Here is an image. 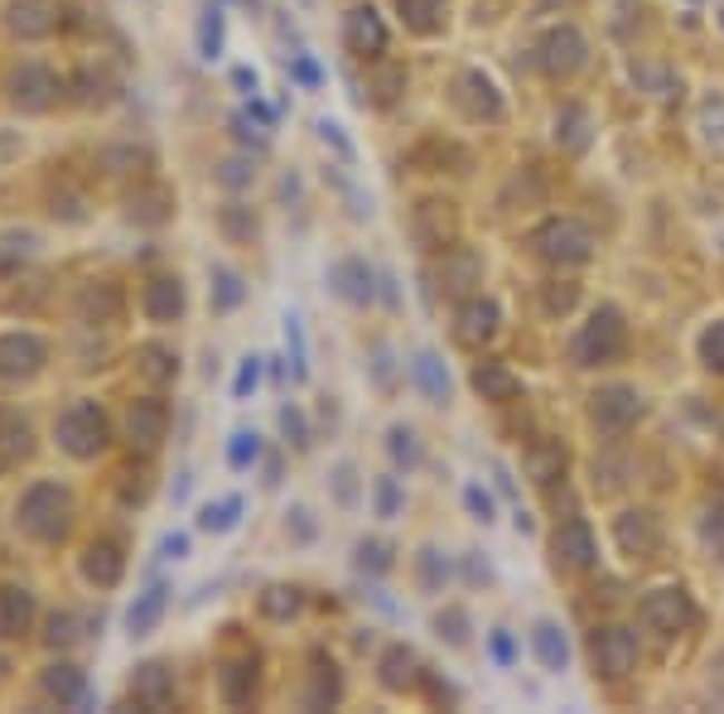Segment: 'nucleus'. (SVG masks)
<instances>
[{
	"label": "nucleus",
	"instance_id": "nucleus-1",
	"mask_svg": "<svg viewBox=\"0 0 724 714\" xmlns=\"http://www.w3.org/2000/svg\"><path fill=\"white\" fill-rule=\"evenodd\" d=\"M628 353V319L614 304H599L585 324H579L575 343H570V358L579 368H608V362H618Z\"/></svg>",
	"mask_w": 724,
	"mask_h": 714
},
{
	"label": "nucleus",
	"instance_id": "nucleus-2",
	"mask_svg": "<svg viewBox=\"0 0 724 714\" xmlns=\"http://www.w3.org/2000/svg\"><path fill=\"white\" fill-rule=\"evenodd\" d=\"M531 252L550 261V266H585L594 256V232L575 223V217H550V223L531 232Z\"/></svg>",
	"mask_w": 724,
	"mask_h": 714
},
{
	"label": "nucleus",
	"instance_id": "nucleus-3",
	"mask_svg": "<svg viewBox=\"0 0 724 714\" xmlns=\"http://www.w3.org/2000/svg\"><path fill=\"white\" fill-rule=\"evenodd\" d=\"M637 618H643L652 633L676 637V633H686L691 623H695V604H691V594L681 589V585H662V589L643 594V604H637Z\"/></svg>",
	"mask_w": 724,
	"mask_h": 714
},
{
	"label": "nucleus",
	"instance_id": "nucleus-4",
	"mask_svg": "<svg viewBox=\"0 0 724 714\" xmlns=\"http://www.w3.org/2000/svg\"><path fill=\"white\" fill-rule=\"evenodd\" d=\"M585 58H589V43L575 25L546 29L541 43H536V68H541L546 78H570V72L585 68Z\"/></svg>",
	"mask_w": 724,
	"mask_h": 714
},
{
	"label": "nucleus",
	"instance_id": "nucleus-5",
	"mask_svg": "<svg viewBox=\"0 0 724 714\" xmlns=\"http://www.w3.org/2000/svg\"><path fill=\"white\" fill-rule=\"evenodd\" d=\"M643 397H637V387H623V382H614V387H599L589 397V420L599 426L604 434H623V430H633L637 420H643Z\"/></svg>",
	"mask_w": 724,
	"mask_h": 714
},
{
	"label": "nucleus",
	"instance_id": "nucleus-6",
	"mask_svg": "<svg viewBox=\"0 0 724 714\" xmlns=\"http://www.w3.org/2000/svg\"><path fill=\"white\" fill-rule=\"evenodd\" d=\"M411 237L425 252H449L459 242V208L449 198H420L411 213Z\"/></svg>",
	"mask_w": 724,
	"mask_h": 714
},
{
	"label": "nucleus",
	"instance_id": "nucleus-7",
	"mask_svg": "<svg viewBox=\"0 0 724 714\" xmlns=\"http://www.w3.org/2000/svg\"><path fill=\"white\" fill-rule=\"evenodd\" d=\"M454 107L469 116V121H502V92H498V82L488 78V72H478V68H463L459 78H454Z\"/></svg>",
	"mask_w": 724,
	"mask_h": 714
},
{
	"label": "nucleus",
	"instance_id": "nucleus-8",
	"mask_svg": "<svg viewBox=\"0 0 724 714\" xmlns=\"http://www.w3.org/2000/svg\"><path fill=\"white\" fill-rule=\"evenodd\" d=\"M550 560H556V570H565V575L594 570V560H599V546H594L589 521L570 517L565 527H556V536H550Z\"/></svg>",
	"mask_w": 724,
	"mask_h": 714
},
{
	"label": "nucleus",
	"instance_id": "nucleus-9",
	"mask_svg": "<svg viewBox=\"0 0 724 714\" xmlns=\"http://www.w3.org/2000/svg\"><path fill=\"white\" fill-rule=\"evenodd\" d=\"M589 647H594V672L604 681H623L637 672V633L633 628H599Z\"/></svg>",
	"mask_w": 724,
	"mask_h": 714
},
{
	"label": "nucleus",
	"instance_id": "nucleus-10",
	"mask_svg": "<svg viewBox=\"0 0 724 714\" xmlns=\"http://www.w3.org/2000/svg\"><path fill=\"white\" fill-rule=\"evenodd\" d=\"M614 541H618L623 556L647 560V556H657L662 550V521L652 512H643V507H637V512H623L614 521Z\"/></svg>",
	"mask_w": 724,
	"mask_h": 714
},
{
	"label": "nucleus",
	"instance_id": "nucleus-11",
	"mask_svg": "<svg viewBox=\"0 0 724 714\" xmlns=\"http://www.w3.org/2000/svg\"><path fill=\"white\" fill-rule=\"evenodd\" d=\"M498 304L483 300V295H473V300H463L459 304V314H454V339L463 348H483L492 343V333H498Z\"/></svg>",
	"mask_w": 724,
	"mask_h": 714
},
{
	"label": "nucleus",
	"instance_id": "nucleus-12",
	"mask_svg": "<svg viewBox=\"0 0 724 714\" xmlns=\"http://www.w3.org/2000/svg\"><path fill=\"white\" fill-rule=\"evenodd\" d=\"M440 285L444 295H469L473 285H483V261H478L469 246H449L444 252V266H440Z\"/></svg>",
	"mask_w": 724,
	"mask_h": 714
},
{
	"label": "nucleus",
	"instance_id": "nucleus-13",
	"mask_svg": "<svg viewBox=\"0 0 724 714\" xmlns=\"http://www.w3.org/2000/svg\"><path fill=\"white\" fill-rule=\"evenodd\" d=\"M565 463H570V454H565L560 440H541V444H531L527 454H521V469H527V478L536 488H556L565 478Z\"/></svg>",
	"mask_w": 724,
	"mask_h": 714
},
{
	"label": "nucleus",
	"instance_id": "nucleus-14",
	"mask_svg": "<svg viewBox=\"0 0 724 714\" xmlns=\"http://www.w3.org/2000/svg\"><path fill=\"white\" fill-rule=\"evenodd\" d=\"M348 49H353L358 58H376L387 49V25H382V14H376L372 6H358L353 14H348Z\"/></svg>",
	"mask_w": 724,
	"mask_h": 714
},
{
	"label": "nucleus",
	"instance_id": "nucleus-15",
	"mask_svg": "<svg viewBox=\"0 0 724 714\" xmlns=\"http://www.w3.org/2000/svg\"><path fill=\"white\" fill-rule=\"evenodd\" d=\"M473 391L483 401H517L521 382L507 372V362H478V368H473Z\"/></svg>",
	"mask_w": 724,
	"mask_h": 714
},
{
	"label": "nucleus",
	"instance_id": "nucleus-16",
	"mask_svg": "<svg viewBox=\"0 0 724 714\" xmlns=\"http://www.w3.org/2000/svg\"><path fill=\"white\" fill-rule=\"evenodd\" d=\"M589 130H594V121H589V111L585 107H560L556 111V145L565 155H585L589 150Z\"/></svg>",
	"mask_w": 724,
	"mask_h": 714
},
{
	"label": "nucleus",
	"instance_id": "nucleus-17",
	"mask_svg": "<svg viewBox=\"0 0 724 714\" xmlns=\"http://www.w3.org/2000/svg\"><path fill=\"white\" fill-rule=\"evenodd\" d=\"M376 672H382V686L387 691H411L415 681H420V662H415L411 647L397 643V647L382 652V666H376Z\"/></svg>",
	"mask_w": 724,
	"mask_h": 714
},
{
	"label": "nucleus",
	"instance_id": "nucleus-18",
	"mask_svg": "<svg viewBox=\"0 0 724 714\" xmlns=\"http://www.w3.org/2000/svg\"><path fill=\"white\" fill-rule=\"evenodd\" d=\"M531 647H536V662H541L546 672H565V666H570V643H565V633L556 623H536Z\"/></svg>",
	"mask_w": 724,
	"mask_h": 714
},
{
	"label": "nucleus",
	"instance_id": "nucleus-19",
	"mask_svg": "<svg viewBox=\"0 0 724 714\" xmlns=\"http://www.w3.org/2000/svg\"><path fill=\"white\" fill-rule=\"evenodd\" d=\"M411 376H415V387L425 391V397H430L434 405H444V401H449V372H444V362L434 358V353H415Z\"/></svg>",
	"mask_w": 724,
	"mask_h": 714
},
{
	"label": "nucleus",
	"instance_id": "nucleus-20",
	"mask_svg": "<svg viewBox=\"0 0 724 714\" xmlns=\"http://www.w3.org/2000/svg\"><path fill=\"white\" fill-rule=\"evenodd\" d=\"M444 10H449V0H397V14L415 35H434L444 25Z\"/></svg>",
	"mask_w": 724,
	"mask_h": 714
},
{
	"label": "nucleus",
	"instance_id": "nucleus-21",
	"mask_svg": "<svg viewBox=\"0 0 724 714\" xmlns=\"http://www.w3.org/2000/svg\"><path fill=\"white\" fill-rule=\"evenodd\" d=\"M333 285H339V295L353 300V304L372 300V271L362 266V261H343V266H333Z\"/></svg>",
	"mask_w": 724,
	"mask_h": 714
},
{
	"label": "nucleus",
	"instance_id": "nucleus-22",
	"mask_svg": "<svg viewBox=\"0 0 724 714\" xmlns=\"http://www.w3.org/2000/svg\"><path fill=\"white\" fill-rule=\"evenodd\" d=\"M130 434H136L140 444H155L159 434H165V405H155V401H140L136 411H130Z\"/></svg>",
	"mask_w": 724,
	"mask_h": 714
},
{
	"label": "nucleus",
	"instance_id": "nucleus-23",
	"mask_svg": "<svg viewBox=\"0 0 724 714\" xmlns=\"http://www.w3.org/2000/svg\"><path fill=\"white\" fill-rule=\"evenodd\" d=\"M145 304H150L155 319H174V314L184 310V290H179V281H155L150 295H145Z\"/></svg>",
	"mask_w": 724,
	"mask_h": 714
},
{
	"label": "nucleus",
	"instance_id": "nucleus-24",
	"mask_svg": "<svg viewBox=\"0 0 724 714\" xmlns=\"http://www.w3.org/2000/svg\"><path fill=\"white\" fill-rule=\"evenodd\" d=\"M159 614H165V589H150L136 608H130V618H126V623H130V637H145V633H150Z\"/></svg>",
	"mask_w": 724,
	"mask_h": 714
},
{
	"label": "nucleus",
	"instance_id": "nucleus-25",
	"mask_svg": "<svg viewBox=\"0 0 724 714\" xmlns=\"http://www.w3.org/2000/svg\"><path fill=\"white\" fill-rule=\"evenodd\" d=\"M136 691H140V701H150V705H165L169 701V676H165V666H140V676H136Z\"/></svg>",
	"mask_w": 724,
	"mask_h": 714
},
{
	"label": "nucleus",
	"instance_id": "nucleus-26",
	"mask_svg": "<svg viewBox=\"0 0 724 714\" xmlns=\"http://www.w3.org/2000/svg\"><path fill=\"white\" fill-rule=\"evenodd\" d=\"M701 362L710 372H724V319H715V324L701 333Z\"/></svg>",
	"mask_w": 724,
	"mask_h": 714
},
{
	"label": "nucleus",
	"instance_id": "nucleus-27",
	"mask_svg": "<svg viewBox=\"0 0 724 714\" xmlns=\"http://www.w3.org/2000/svg\"><path fill=\"white\" fill-rule=\"evenodd\" d=\"M387 449H391V459H397V463H405V469H415V463H420V444H415V434L405 426H397L387 434Z\"/></svg>",
	"mask_w": 724,
	"mask_h": 714
},
{
	"label": "nucleus",
	"instance_id": "nucleus-28",
	"mask_svg": "<svg viewBox=\"0 0 724 714\" xmlns=\"http://www.w3.org/2000/svg\"><path fill=\"white\" fill-rule=\"evenodd\" d=\"M575 300H579V290L570 281H550L541 290V304H546V314H570L575 310Z\"/></svg>",
	"mask_w": 724,
	"mask_h": 714
},
{
	"label": "nucleus",
	"instance_id": "nucleus-29",
	"mask_svg": "<svg viewBox=\"0 0 724 714\" xmlns=\"http://www.w3.org/2000/svg\"><path fill=\"white\" fill-rule=\"evenodd\" d=\"M252 686H256V666H227L223 691H227V701H232V705L246 701V695H252Z\"/></svg>",
	"mask_w": 724,
	"mask_h": 714
},
{
	"label": "nucleus",
	"instance_id": "nucleus-30",
	"mask_svg": "<svg viewBox=\"0 0 724 714\" xmlns=\"http://www.w3.org/2000/svg\"><path fill=\"white\" fill-rule=\"evenodd\" d=\"M434 628H440V637H449V647L469 643V618H463V608H444V614L434 618Z\"/></svg>",
	"mask_w": 724,
	"mask_h": 714
},
{
	"label": "nucleus",
	"instance_id": "nucleus-31",
	"mask_svg": "<svg viewBox=\"0 0 724 714\" xmlns=\"http://www.w3.org/2000/svg\"><path fill=\"white\" fill-rule=\"evenodd\" d=\"M261 608H266L271 618H290L300 608V589H271L266 599H261Z\"/></svg>",
	"mask_w": 724,
	"mask_h": 714
},
{
	"label": "nucleus",
	"instance_id": "nucleus-32",
	"mask_svg": "<svg viewBox=\"0 0 724 714\" xmlns=\"http://www.w3.org/2000/svg\"><path fill=\"white\" fill-rule=\"evenodd\" d=\"M237 512H242V502L227 498V502H217V507H208V512H203V527H208V531H227L232 521H237Z\"/></svg>",
	"mask_w": 724,
	"mask_h": 714
},
{
	"label": "nucleus",
	"instance_id": "nucleus-33",
	"mask_svg": "<svg viewBox=\"0 0 724 714\" xmlns=\"http://www.w3.org/2000/svg\"><path fill=\"white\" fill-rule=\"evenodd\" d=\"M256 454H261V444H256V434H246V430H242V434H232V449H227V459H232V463H237V469H246V463H252Z\"/></svg>",
	"mask_w": 724,
	"mask_h": 714
},
{
	"label": "nucleus",
	"instance_id": "nucleus-34",
	"mask_svg": "<svg viewBox=\"0 0 724 714\" xmlns=\"http://www.w3.org/2000/svg\"><path fill=\"white\" fill-rule=\"evenodd\" d=\"M397 507H401L397 478H376V512H382V517H397Z\"/></svg>",
	"mask_w": 724,
	"mask_h": 714
},
{
	"label": "nucleus",
	"instance_id": "nucleus-35",
	"mask_svg": "<svg viewBox=\"0 0 724 714\" xmlns=\"http://www.w3.org/2000/svg\"><path fill=\"white\" fill-rule=\"evenodd\" d=\"M463 502H469V512L488 527V521H492V498H488V492L478 488V483H469V488H463Z\"/></svg>",
	"mask_w": 724,
	"mask_h": 714
},
{
	"label": "nucleus",
	"instance_id": "nucleus-36",
	"mask_svg": "<svg viewBox=\"0 0 724 714\" xmlns=\"http://www.w3.org/2000/svg\"><path fill=\"white\" fill-rule=\"evenodd\" d=\"M358 565H362V570H368V565H372V570H387V565H391V550H387L382 541L358 546Z\"/></svg>",
	"mask_w": 724,
	"mask_h": 714
},
{
	"label": "nucleus",
	"instance_id": "nucleus-37",
	"mask_svg": "<svg viewBox=\"0 0 724 714\" xmlns=\"http://www.w3.org/2000/svg\"><path fill=\"white\" fill-rule=\"evenodd\" d=\"M217 43H223V20H217V10H208V20H203V58H217Z\"/></svg>",
	"mask_w": 724,
	"mask_h": 714
},
{
	"label": "nucleus",
	"instance_id": "nucleus-38",
	"mask_svg": "<svg viewBox=\"0 0 724 714\" xmlns=\"http://www.w3.org/2000/svg\"><path fill=\"white\" fill-rule=\"evenodd\" d=\"M256 376H261V362H256V358H246V368L237 372V387H232V397H246V391L256 387Z\"/></svg>",
	"mask_w": 724,
	"mask_h": 714
},
{
	"label": "nucleus",
	"instance_id": "nucleus-39",
	"mask_svg": "<svg viewBox=\"0 0 724 714\" xmlns=\"http://www.w3.org/2000/svg\"><path fill=\"white\" fill-rule=\"evenodd\" d=\"M285 329H290V343H295V372L304 376V339H300V319H290Z\"/></svg>",
	"mask_w": 724,
	"mask_h": 714
},
{
	"label": "nucleus",
	"instance_id": "nucleus-40",
	"mask_svg": "<svg viewBox=\"0 0 724 714\" xmlns=\"http://www.w3.org/2000/svg\"><path fill=\"white\" fill-rule=\"evenodd\" d=\"M405 82V72H387V78L382 82H376V87H382V92H376V101H391V97H397V87Z\"/></svg>",
	"mask_w": 724,
	"mask_h": 714
},
{
	"label": "nucleus",
	"instance_id": "nucleus-41",
	"mask_svg": "<svg viewBox=\"0 0 724 714\" xmlns=\"http://www.w3.org/2000/svg\"><path fill=\"white\" fill-rule=\"evenodd\" d=\"M492 657H498L502 666L512 662V637H507V633H492Z\"/></svg>",
	"mask_w": 724,
	"mask_h": 714
},
{
	"label": "nucleus",
	"instance_id": "nucleus-42",
	"mask_svg": "<svg viewBox=\"0 0 724 714\" xmlns=\"http://www.w3.org/2000/svg\"><path fill=\"white\" fill-rule=\"evenodd\" d=\"M281 426H285V434H295V444H310V440H304V420H300L295 411H285Z\"/></svg>",
	"mask_w": 724,
	"mask_h": 714
},
{
	"label": "nucleus",
	"instance_id": "nucleus-43",
	"mask_svg": "<svg viewBox=\"0 0 724 714\" xmlns=\"http://www.w3.org/2000/svg\"><path fill=\"white\" fill-rule=\"evenodd\" d=\"M420 565H425V579L434 585V579H440V550H425V556H420Z\"/></svg>",
	"mask_w": 724,
	"mask_h": 714
},
{
	"label": "nucleus",
	"instance_id": "nucleus-44",
	"mask_svg": "<svg viewBox=\"0 0 724 714\" xmlns=\"http://www.w3.org/2000/svg\"><path fill=\"white\" fill-rule=\"evenodd\" d=\"M165 550H169V556H184V550H188V541H184V536H169V541H165Z\"/></svg>",
	"mask_w": 724,
	"mask_h": 714
}]
</instances>
